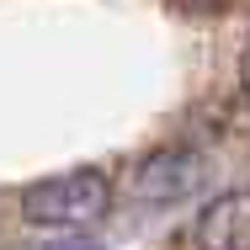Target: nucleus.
Masks as SVG:
<instances>
[{"mask_svg": "<svg viewBox=\"0 0 250 250\" xmlns=\"http://www.w3.org/2000/svg\"><path fill=\"white\" fill-rule=\"evenodd\" d=\"M112 197V181L101 170H69V176H53L21 192V218L38 224V229H80V224H96L106 213Z\"/></svg>", "mask_w": 250, "mask_h": 250, "instance_id": "1", "label": "nucleus"}, {"mask_svg": "<svg viewBox=\"0 0 250 250\" xmlns=\"http://www.w3.org/2000/svg\"><path fill=\"white\" fill-rule=\"evenodd\" d=\"M197 181H202V160H197V154L165 149V154H149V160L133 170V197L149 202V208H165V202L192 197Z\"/></svg>", "mask_w": 250, "mask_h": 250, "instance_id": "2", "label": "nucleus"}, {"mask_svg": "<svg viewBox=\"0 0 250 250\" xmlns=\"http://www.w3.org/2000/svg\"><path fill=\"white\" fill-rule=\"evenodd\" d=\"M197 245L202 250H250V187L208 202L197 218Z\"/></svg>", "mask_w": 250, "mask_h": 250, "instance_id": "3", "label": "nucleus"}, {"mask_svg": "<svg viewBox=\"0 0 250 250\" xmlns=\"http://www.w3.org/2000/svg\"><path fill=\"white\" fill-rule=\"evenodd\" d=\"M170 5H181L187 16H208V11H218L224 0H170Z\"/></svg>", "mask_w": 250, "mask_h": 250, "instance_id": "4", "label": "nucleus"}, {"mask_svg": "<svg viewBox=\"0 0 250 250\" xmlns=\"http://www.w3.org/2000/svg\"><path fill=\"white\" fill-rule=\"evenodd\" d=\"M48 250H96L91 240H64V245H48Z\"/></svg>", "mask_w": 250, "mask_h": 250, "instance_id": "5", "label": "nucleus"}, {"mask_svg": "<svg viewBox=\"0 0 250 250\" xmlns=\"http://www.w3.org/2000/svg\"><path fill=\"white\" fill-rule=\"evenodd\" d=\"M245 85H250V48H245Z\"/></svg>", "mask_w": 250, "mask_h": 250, "instance_id": "6", "label": "nucleus"}]
</instances>
